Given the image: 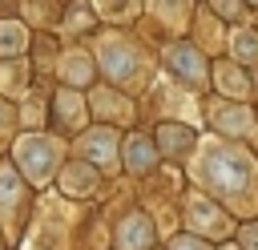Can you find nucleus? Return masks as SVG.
<instances>
[{"mask_svg": "<svg viewBox=\"0 0 258 250\" xmlns=\"http://www.w3.org/2000/svg\"><path fill=\"white\" fill-rule=\"evenodd\" d=\"M169 65H177V73L185 81H202V60L189 48H169Z\"/></svg>", "mask_w": 258, "mask_h": 250, "instance_id": "nucleus-1", "label": "nucleus"}, {"mask_svg": "<svg viewBox=\"0 0 258 250\" xmlns=\"http://www.w3.org/2000/svg\"><path fill=\"white\" fill-rule=\"evenodd\" d=\"M101 56H105V65H109V73H113V77H129V73H133V56H125L117 44H105V52H101Z\"/></svg>", "mask_w": 258, "mask_h": 250, "instance_id": "nucleus-2", "label": "nucleus"}, {"mask_svg": "<svg viewBox=\"0 0 258 250\" xmlns=\"http://www.w3.org/2000/svg\"><path fill=\"white\" fill-rule=\"evenodd\" d=\"M24 40H20V28L16 24H4L0 28V48H20Z\"/></svg>", "mask_w": 258, "mask_h": 250, "instance_id": "nucleus-3", "label": "nucleus"}, {"mask_svg": "<svg viewBox=\"0 0 258 250\" xmlns=\"http://www.w3.org/2000/svg\"><path fill=\"white\" fill-rule=\"evenodd\" d=\"M149 157H153V153H149V145L133 141V161H137V169H141V165H149Z\"/></svg>", "mask_w": 258, "mask_h": 250, "instance_id": "nucleus-4", "label": "nucleus"}, {"mask_svg": "<svg viewBox=\"0 0 258 250\" xmlns=\"http://www.w3.org/2000/svg\"><path fill=\"white\" fill-rule=\"evenodd\" d=\"M238 48H242L246 56H254V52H258V48H254V40H250V32H242V36H238Z\"/></svg>", "mask_w": 258, "mask_h": 250, "instance_id": "nucleus-5", "label": "nucleus"}]
</instances>
